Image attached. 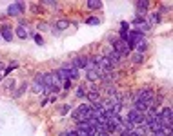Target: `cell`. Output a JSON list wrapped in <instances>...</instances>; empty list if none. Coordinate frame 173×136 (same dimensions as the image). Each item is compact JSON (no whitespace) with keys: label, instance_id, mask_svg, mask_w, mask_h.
Wrapping results in <instances>:
<instances>
[{"label":"cell","instance_id":"cell-16","mask_svg":"<svg viewBox=\"0 0 173 136\" xmlns=\"http://www.w3.org/2000/svg\"><path fill=\"white\" fill-rule=\"evenodd\" d=\"M86 78L93 82V80H97V78H98V75H97V71H88V73H86Z\"/></svg>","mask_w":173,"mask_h":136},{"label":"cell","instance_id":"cell-8","mask_svg":"<svg viewBox=\"0 0 173 136\" xmlns=\"http://www.w3.org/2000/svg\"><path fill=\"white\" fill-rule=\"evenodd\" d=\"M31 89H33V93H37V95H39V93H42L46 87H44V84H42V82L35 80V82H33V85H31Z\"/></svg>","mask_w":173,"mask_h":136},{"label":"cell","instance_id":"cell-4","mask_svg":"<svg viewBox=\"0 0 173 136\" xmlns=\"http://www.w3.org/2000/svg\"><path fill=\"white\" fill-rule=\"evenodd\" d=\"M7 15L9 17H20L22 15V4H11L9 7H7Z\"/></svg>","mask_w":173,"mask_h":136},{"label":"cell","instance_id":"cell-6","mask_svg":"<svg viewBox=\"0 0 173 136\" xmlns=\"http://www.w3.org/2000/svg\"><path fill=\"white\" fill-rule=\"evenodd\" d=\"M73 65H75V67H86V65H88V58H86V56H78V58H75L73 60Z\"/></svg>","mask_w":173,"mask_h":136},{"label":"cell","instance_id":"cell-22","mask_svg":"<svg viewBox=\"0 0 173 136\" xmlns=\"http://www.w3.org/2000/svg\"><path fill=\"white\" fill-rule=\"evenodd\" d=\"M135 62H142V55H140V53L135 55Z\"/></svg>","mask_w":173,"mask_h":136},{"label":"cell","instance_id":"cell-26","mask_svg":"<svg viewBox=\"0 0 173 136\" xmlns=\"http://www.w3.org/2000/svg\"><path fill=\"white\" fill-rule=\"evenodd\" d=\"M58 136H69V134H68V133H60Z\"/></svg>","mask_w":173,"mask_h":136},{"label":"cell","instance_id":"cell-21","mask_svg":"<svg viewBox=\"0 0 173 136\" xmlns=\"http://www.w3.org/2000/svg\"><path fill=\"white\" fill-rule=\"evenodd\" d=\"M68 109H69V105H64V107L60 109V115H66V113H68Z\"/></svg>","mask_w":173,"mask_h":136},{"label":"cell","instance_id":"cell-7","mask_svg":"<svg viewBox=\"0 0 173 136\" xmlns=\"http://www.w3.org/2000/svg\"><path fill=\"white\" fill-rule=\"evenodd\" d=\"M106 58L109 60V64H111V65H115V64H118V62H120V58H122V56H120L117 51H113V53H109V56H106Z\"/></svg>","mask_w":173,"mask_h":136},{"label":"cell","instance_id":"cell-20","mask_svg":"<svg viewBox=\"0 0 173 136\" xmlns=\"http://www.w3.org/2000/svg\"><path fill=\"white\" fill-rule=\"evenodd\" d=\"M35 42H37L39 45H42V44H44V40H42V37H39V35H35Z\"/></svg>","mask_w":173,"mask_h":136},{"label":"cell","instance_id":"cell-24","mask_svg":"<svg viewBox=\"0 0 173 136\" xmlns=\"http://www.w3.org/2000/svg\"><path fill=\"white\" fill-rule=\"evenodd\" d=\"M69 85H71V82H69V80H66V82H64V87H66V89H69Z\"/></svg>","mask_w":173,"mask_h":136},{"label":"cell","instance_id":"cell-23","mask_svg":"<svg viewBox=\"0 0 173 136\" xmlns=\"http://www.w3.org/2000/svg\"><path fill=\"white\" fill-rule=\"evenodd\" d=\"M6 87H13V80H7L6 82Z\"/></svg>","mask_w":173,"mask_h":136},{"label":"cell","instance_id":"cell-9","mask_svg":"<svg viewBox=\"0 0 173 136\" xmlns=\"http://www.w3.org/2000/svg\"><path fill=\"white\" fill-rule=\"evenodd\" d=\"M17 37L24 40V38H27V37H29V33H27V29H26L24 25H19V27H17Z\"/></svg>","mask_w":173,"mask_h":136},{"label":"cell","instance_id":"cell-10","mask_svg":"<svg viewBox=\"0 0 173 136\" xmlns=\"http://www.w3.org/2000/svg\"><path fill=\"white\" fill-rule=\"evenodd\" d=\"M64 71H66V69H64ZM68 78H69V80H77L78 78V69L75 67V65L68 69Z\"/></svg>","mask_w":173,"mask_h":136},{"label":"cell","instance_id":"cell-25","mask_svg":"<svg viewBox=\"0 0 173 136\" xmlns=\"http://www.w3.org/2000/svg\"><path fill=\"white\" fill-rule=\"evenodd\" d=\"M68 134H69V136H78V133H77V131H69Z\"/></svg>","mask_w":173,"mask_h":136},{"label":"cell","instance_id":"cell-17","mask_svg":"<svg viewBox=\"0 0 173 136\" xmlns=\"http://www.w3.org/2000/svg\"><path fill=\"white\" fill-rule=\"evenodd\" d=\"M150 20H151V24H159L160 22V15L159 13H153V15H150Z\"/></svg>","mask_w":173,"mask_h":136},{"label":"cell","instance_id":"cell-14","mask_svg":"<svg viewBox=\"0 0 173 136\" xmlns=\"http://www.w3.org/2000/svg\"><path fill=\"white\" fill-rule=\"evenodd\" d=\"M137 7H138V13H144V11L148 9V2H146V0H140V2L137 4Z\"/></svg>","mask_w":173,"mask_h":136},{"label":"cell","instance_id":"cell-19","mask_svg":"<svg viewBox=\"0 0 173 136\" xmlns=\"http://www.w3.org/2000/svg\"><path fill=\"white\" fill-rule=\"evenodd\" d=\"M89 24H91V25H97V24H98V18H88V25H89Z\"/></svg>","mask_w":173,"mask_h":136},{"label":"cell","instance_id":"cell-15","mask_svg":"<svg viewBox=\"0 0 173 136\" xmlns=\"http://www.w3.org/2000/svg\"><path fill=\"white\" fill-rule=\"evenodd\" d=\"M135 47H137V51H140V53H142V51H146V49H148V44H146V42L142 40V42H138V44H137Z\"/></svg>","mask_w":173,"mask_h":136},{"label":"cell","instance_id":"cell-1","mask_svg":"<svg viewBox=\"0 0 173 136\" xmlns=\"http://www.w3.org/2000/svg\"><path fill=\"white\" fill-rule=\"evenodd\" d=\"M130 123H133V125H137V123H144V113H138V111H135V109H131L130 113H128V118H126Z\"/></svg>","mask_w":173,"mask_h":136},{"label":"cell","instance_id":"cell-12","mask_svg":"<svg viewBox=\"0 0 173 136\" xmlns=\"http://www.w3.org/2000/svg\"><path fill=\"white\" fill-rule=\"evenodd\" d=\"M98 98H100V95H98V91H91V93H88V100L89 102H98Z\"/></svg>","mask_w":173,"mask_h":136},{"label":"cell","instance_id":"cell-13","mask_svg":"<svg viewBox=\"0 0 173 136\" xmlns=\"http://www.w3.org/2000/svg\"><path fill=\"white\" fill-rule=\"evenodd\" d=\"M68 25H69V22H68V20H58V22H57V29H60V31L68 29Z\"/></svg>","mask_w":173,"mask_h":136},{"label":"cell","instance_id":"cell-3","mask_svg":"<svg viewBox=\"0 0 173 136\" xmlns=\"http://www.w3.org/2000/svg\"><path fill=\"white\" fill-rule=\"evenodd\" d=\"M113 45H115V51L118 53V55H120V56H126V55L130 53V47H128V44H126V42H122V40L115 42Z\"/></svg>","mask_w":173,"mask_h":136},{"label":"cell","instance_id":"cell-5","mask_svg":"<svg viewBox=\"0 0 173 136\" xmlns=\"http://www.w3.org/2000/svg\"><path fill=\"white\" fill-rule=\"evenodd\" d=\"M2 37H4V40L11 42V40H13V33H11V27L4 25V27H2Z\"/></svg>","mask_w":173,"mask_h":136},{"label":"cell","instance_id":"cell-2","mask_svg":"<svg viewBox=\"0 0 173 136\" xmlns=\"http://www.w3.org/2000/svg\"><path fill=\"white\" fill-rule=\"evenodd\" d=\"M137 100H140V102H144V103L151 102V100H153V91H151V89H142V91L137 95Z\"/></svg>","mask_w":173,"mask_h":136},{"label":"cell","instance_id":"cell-18","mask_svg":"<svg viewBox=\"0 0 173 136\" xmlns=\"http://www.w3.org/2000/svg\"><path fill=\"white\" fill-rule=\"evenodd\" d=\"M84 95H86V93H84V87H78V89H77V96L82 98Z\"/></svg>","mask_w":173,"mask_h":136},{"label":"cell","instance_id":"cell-11","mask_svg":"<svg viewBox=\"0 0 173 136\" xmlns=\"http://www.w3.org/2000/svg\"><path fill=\"white\" fill-rule=\"evenodd\" d=\"M88 7H89V9H100V7H102V2H100V0H89V2H88Z\"/></svg>","mask_w":173,"mask_h":136}]
</instances>
